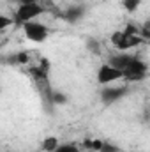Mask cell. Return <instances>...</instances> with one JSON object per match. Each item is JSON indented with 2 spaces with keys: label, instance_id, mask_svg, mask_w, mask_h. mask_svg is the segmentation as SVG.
I'll return each instance as SVG.
<instances>
[{
  "label": "cell",
  "instance_id": "cell-1",
  "mask_svg": "<svg viewBox=\"0 0 150 152\" xmlns=\"http://www.w3.org/2000/svg\"><path fill=\"white\" fill-rule=\"evenodd\" d=\"M42 12H44V7L39 5L37 2H32V4H21V5L16 9V12H14V20H12V23H16V25H23V23H27V21L36 20V18L41 16Z\"/></svg>",
  "mask_w": 150,
  "mask_h": 152
},
{
  "label": "cell",
  "instance_id": "cell-2",
  "mask_svg": "<svg viewBox=\"0 0 150 152\" xmlns=\"http://www.w3.org/2000/svg\"><path fill=\"white\" fill-rule=\"evenodd\" d=\"M147 73H149V66L141 58L133 57L131 62L127 64V67L122 71V78L127 81H141L147 78Z\"/></svg>",
  "mask_w": 150,
  "mask_h": 152
},
{
  "label": "cell",
  "instance_id": "cell-3",
  "mask_svg": "<svg viewBox=\"0 0 150 152\" xmlns=\"http://www.w3.org/2000/svg\"><path fill=\"white\" fill-rule=\"evenodd\" d=\"M23 27V32H25V36L28 41H32V42H44L48 36H50V28L44 25V23H41V21H36V20H32V21H27V23H23L21 25Z\"/></svg>",
  "mask_w": 150,
  "mask_h": 152
},
{
  "label": "cell",
  "instance_id": "cell-4",
  "mask_svg": "<svg viewBox=\"0 0 150 152\" xmlns=\"http://www.w3.org/2000/svg\"><path fill=\"white\" fill-rule=\"evenodd\" d=\"M111 42H113V46L118 48L120 51H125V50H129V48H134V46L143 44L145 41L140 37V36H129V34H125L124 30H117V32L111 34Z\"/></svg>",
  "mask_w": 150,
  "mask_h": 152
},
{
  "label": "cell",
  "instance_id": "cell-5",
  "mask_svg": "<svg viewBox=\"0 0 150 152\" xmlns=\"http://www.w3.org/2000/svg\"><path fill=\"white\" fill-rule=\"evenodd\" d=\"M120 78H122V71L110 66V64H103L97 71V83L99 85H110Z\"/></svg>",
  "mask_w": 150,
  "mask_h": 152
},
{
  "label": "cell",
  "instance_id": "cell-6",
  "mask_svg": "<svg viewBox=\"0 0 150 152\" xmlns=\"http://www.w3.org/2000/svg\"><path fill=\"white\" fill-rule=\"evenodd\" d=\"M125 94H127L125 87H106L101 90V101H103V104L110 106L113 103H117L118 99H122Z\"/></svg>",
  "mask_w": 150,
  "mask_h": 152
},
{
  "label": "cell",
  "instance_id": "cell-7",
  "mask_svg": "<svg viewBox=\"0 0 150 152\" xmlns=\"http://www.w3.org/2000/svg\"><path fill=\"white\" fill-rule=\"evenodd\" d=\"M50 71H51V64H50V60L44 58V57L39 60L36 66H32V67L28 69V73L32 75V78L37 80V81H48Z\"/></svg>",
  "mask_w": 150,
  "mask_h": 152
},
{
  "label": "cell",
  "instance_id": "cell-8",
  "mask_svg": "<svg viewBox=\"0 0 150 152\" xmlns=\"http://www.w3.org/2000/svg\"><path fill=\"white\" fill-rule=\"evenodd\" d=\"M85 12H87L85 5H69L64 11V20L67 23H76V21H79L85 16Z\"/></svg>",
  "mask_w": 150,
  "mask_h": 152
},
{
  "label": "cell",
  "instance_id": "cell-9",
  "mask_svg": "<svg viewBox=\"0 0 150 152\" xmlns=\"http://www.w3.org/2000/svg\"><path fill=\"white\" fill-rule=\"evenodd\" d=\"M131 58H133V55H127V53H117V55H111L110 57V66L113 67H117V69H120V71H124L125 67H127V64L131 62Z\"/></svg>",
  "mask_w": 150,
  "mask_h": 152
},
{
  "label": "cell",
  "instance_id": "cell-10",
  "mask_svg": "<svg viewBox=\"0 0 150 152\" xmlns=\"http://www.w3.org/2000/svg\"><path fill=\"white\" fill-rule=\"evenodd\" d=\"M30 62V55L27 51H18L11 57H7V64H12V66H25Z\"/></svg>",
  "mask_w": 150,
  "mask_h": 152
},
{
  "label": "cell",
  "instance_id": "cell-11",
  "mask_svg": "<svg viewBox=\"0 0 150 152\" xmlns=\"http://www.w3.org/2000/svg\"><path fill=\"white\" fill-rule=\"evenodd\" d=\"M58 138L57 136H48V138H44L42 140V143H41V149L42 152H53L57 147H58Z\"/></svg>",
  "mask_w": 150,
  "mask_h": 152
},
{
  "label": "cell",
  "instance_id": "cell-12",
  "mask_svg": "<svg viewBox=\"0 0 150 152\" xmlns=\"http://www.w3.org/2000/svg\"><path fill=\"white\" fill-rule=\"evenodd\" d=\"M87 151H94V152H99V149H101V145H103V140H97V138H85L83 140V143H81Z\"/></svg>",
  "mask_w": 150,
  "mask_h": 152
},
{
  "label": "cell",
  "instance_id": "cell-13",
  "mask_svg": "<svg viewBox=\"0 0 150 152\" xmlns=\"http://www.w3.org/2000/svg\"><path fill=\"white\" fill-rule=\"evenodd\" d=\"M50 101H51V104H66L67 103V96L66 94H62V92H57V90H53V92H50Z\"/></svg>",
  "mask_w": 150,
  "mask_h": 152
},
{
  "label": "cell",
  "instance_id": "cell-14",
  "mask_svg": "<svg viewBox=\"0 0 150 152\" xmlns=\"http://www.w3.org/2000/svg\"><path fill=\"white\" fill-rule=\"evenodd\" d=\"M140 5H141V0H122V7L127 12H136Z\"/></svg>",
  "mask_w": 150,
  "mask_h": 152
},
{
  "label": "cell",
  "instance_id": "cell-15",
  "mask_svg": "<svg viewBox=\"0 0 150 152\" xmlns=\"http://www.w3.org/2000/svg\"><path fill=\"white\" fill-rule=\"evenodd\" d=\"M53 152H81L79 149H78V145H74V143H58V147L55 149Z\"/></svg>",
  "mask_w": 150,
  "mask_h": 152
},
{
  "label": "cell",
  "instance_id": "cell-16",
  "mask_svg": "<svg viewBox=\"0 0 150 152\" xmlns=\"http://www.w3.org/2000/svg\"><path fill=\"white\" fill-rule=\"evenodd\" d=\"M87 48H88V51H92V53H101V44H99V41L97 39H87Z\"/></svg>",
  "mask_w": 150,
  "mask_h": 152
},
{
  "label": "cell",
  "instance_id": "cell-17",
  "mask_svg": "<svg viewBox=\"0 0 150 152\" xmlns=\"http://www.w3.org/2000/svg\"><path fill=\"white\" fill-rule=\"evenodd\" d=\"M138 36L143 39V41H149L150 39V21H145L143 23V27L138 30Z\"/></svg>",
  "mask_w": 150,
  "mask_h": 152
},
{
  "label": "cell",
  "instance_id": "cell-18",
  "mask_svg": "<svg viewBox=\"0 0 150 152\" xmlns=\"http://www.w3.org/2000/svg\"><path fill=\"white\" fill-rule=\"evenodd\" d=\"M99 152H120V147L113 145V143H110V142H103V145H101Z\"/></svg>",
  "mask_w": 150,
  "mask_h": 152
},
{
  "label": "cell",
  "instance_id": "cell-19",
  "mask_svg": "<svg viewBox=\"0 0 150 152\" xmlns=\"http://www.w3.org/2000/svg\"><path fill=\"white\" fill-rule=\"evenodd\" d=\"M11 25H12V20L7 18V16H4V14H0V30L7 28V27H11Z\"/></svg>",
  "mask_w": 150,
  "mask_h": 152
},
{
  "label": "cell",
  "instance_id": "cell-20",
  "mask_svg": "<svg viewBox=\"0 0 150 152\" xmlns=\"http://www.w3.org/2000/svg\"><path fill=\"white\" fill-rule=\"evenodd\" d=\"M14 2H18L21 5V4H32V2H37V0H14Z\"/></svg>",
  "mask_w": 150,
  "mask_h": 152
},
{
  "label": "cell",
  "instance_id": "cell-21",
  "mask_svg": "<svg viewBox=\"0 0 150 152\" xmlns=\"http://www.w3.org/2000/svg\"><path fill=\"white\" fill-rule=\"evenodd\" d=\"M0 90H2V88H0Z\"/></svg>",
  "mask_w": 150,
  "mask_h": 152
}]
</instances>
